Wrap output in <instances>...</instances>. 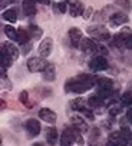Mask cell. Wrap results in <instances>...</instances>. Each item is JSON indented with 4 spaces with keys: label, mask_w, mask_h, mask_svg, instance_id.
<instances>
[{
    "label": "cell",
    "mask_w": 132,
    "mask_h": 146,
    "mask_svg": "<svg viewBox=\"0 0 132 146\" xmlns=\"http://www.w3.org/2000/svg\"><path fill=\"white\" fill-rule=\"evenodd\" d=\"M96 79L98 78H95L92 75H79V76L72 78V79H69L68 82H66L65 90L72 92V93H78V95L85 93L96 85Z\"/></svg>",
    "instance_id": "cell-1"
},
{
    "label": "cell",
    "mask_w": 132,
    "mask_h": 146,
    "mask_svg": "<svg viewBox=\"0 0 132 146\" xmlns=\"http://www.w3.org/2000/svg\"><path fill=\"white\" fill-rule=\"evenodd\" d=\"M131 136L129 133L119 130V132H112L109 135V145L112 146H128L131 143Z\"/></svg>",
    "instance_id": "cell-2"
},
{
    "label": "cell",
    "mask_w": 132,
    "mask_h": 146,
    "mask_svg": "<svg viewBox=\"0 0 132 146\" xmlns=\"http://www.w3.org/2000/svg\"><path fill=\"white\" fill-rule=\"evenodd\" d=\"M88 33L92 35L93 39H98V40H101V42H106V40L111 39L109 32H108L103 26H93V27H89V29H88Z\"/></svg>",
    "instance_id": "cell-3"
},
{
    "label": "cell",
    "mask_w": 132,
    "mask_h": 146,
    "mask_svg": "<svg viewBox=\"0 0 132 146\" xmlns=\"http://www.w3.org/2000/svg\"><path fill=\"white\" fill-rule=\"evenodd\" d=\"M76 142V137H75V129H65L60 135V140H59V145L60 146H72L73 143Z\"/></svg>",
    "instance_id": "cell-4"
},
{
    "label": "cell",
    "mask_w": 132,
    "mask_h": 146,
    "mask_svg": "<svg viewBox=\"0 0 132 146\" xmlns=\"http://www.w3.org/2000/svg\"><path fill=\"white\" fill-rule=\"evenodd\" d=\"M46 62L43 57H30L27 60V69L30 72H43L46 67Z\"/></svg>",
    "instance_id": "cell-5"
},
{
    "label": "cell",
    "mask_w": 132,
    "mask_h": 146,
    "mask_svg": "<svg viewBox=\"0 0 132 146\" xmlns=\"http://www.w3.org/2000/svg\"><path fill=\"white\" fill-rule=\"evenodd\" d=\"M89 67L93 72H102V70L108 69V60L105 56H96L89 62Z\"/></svg>",
    "instance_id": "cell-6"
},
{
    "label": "cell",
    "mask_w": 132,
    "mask_h": 146,
    "mask_svg": "<svg viewBox=\"0 0 132 146\" xmlns=\"http://www.w3.org/2000/svg\"><path fill=\"white\" fill-rule=\"evenodd\" d=\"M79 49H81L83 53H86V54H92V53L98 52V44H96L92 39L86 37V39H82V42H81V44H79Z\"/></svg>",
    "instance_id": "cell-7"
},
{
    "label": "cell",
    "mask_w": 132,
    "mask_h": 146,
    "mask_svg": "<svg viewBox=\"0 0 132 146\" xmlns=\"http://www.w3.org/2000/svg\"><path fill=\"white\" fill-rule=\"evenodd\" d=\"M2 53L6 54V56H9V57L13 59V60H16V59L19 57V49H17L12 42H5V43H3V46H2Z\"/></svg>",
    "instance_id": "cell-8"
},
{
    "label": "cell",
    "mask_w": 132,
    "mask_h": 146,
    "mask_svg": "<svg viewBox=\"0 0 132 146\" xmlns=\"http://www.w3.org/2000/svg\"><path fill=\"white\" fill-rule=\"evenodd\" d=\"M68 36H69V40H71L72 46H73V47H79V44H81V42H82V39H83L81 29H78V27H71L69 32H68Z\"/></svg>",
    "instance_id": "cell-9"
},
{
    "label": "cell",
    "mask_w": 132,
    "mask_h": 146,
    "mask_svg": "<svg viewBox=\"0 0 132 146\" xmlns=\"http://www.w3.org/2000/svg\"><path fill=\"white\" fill-rule=\"evenodd\" d=\"M52 46H53V43H52V39L50 37L43 39L40 42V44H39V54H40V57L46 59L52 53Z\"/></svg>",
    "instance_id": "cell-10"
},
{
    "label": "cell",
    "mask_w": 132,
    "mask_h": 146,
    "mask_svg": "<svg viewBox=\"0 0 132 146\" xmlns=\"http://www.w3.org/2000/svg\"><path fill=\"white\" fill-rule=\"evenodd\" d=\"M39 117L42 120H45L46 123H50V125H53L56 122V113L53 110L47 109V108H43V109L39 110Z\"/></svg>",
    "instance_id": "cell-11"
},
{
    "label": "cell",
    "mask_w": 132,
    "mask_h": 146,
    "mask_svg": "<svg viewBox=\"0 0 132 146\" xmlns=\"http://www.w3.org/2000/svg\"><path fill=\"white\" fill-rule=\"evenodd\" d=\"M128 22V16L125 13H113L109 19V23L112 27H118V26H122Z\"/></svg>",
    "instance_id": "cell-12"
},
{
    "label": "cell",
    "mask_w": 132,
    "mask_h": 146,
    "mask_svg": "<svg viewBox=\"0 0 132 146\" xmlns=\"http://www.w3.org/2000/svg\"><path fill=\"white\" fill-rule=\"evenodd\" d=\"M26 130L30 136H37L40 133V123L36 119H29L26 122Z\"/></svg>",
    "instance_id": "cell-13"
},
{
    "label": "cell",
    "mask_w": 132,
    "mask_h": 146,
    "mask_svg": "<svg viewBox=\"0 0 132 146\" xmlns=\"http://www.w3.org/2000/svg\"><path fill=\"white\" fill-rule=\"evenodd\" d=\"M72 126H73L76 130L82 132V133L88 132V125H86V122H85L81 116H73V117H72Z\"/></svg>",
    "instance_id": "cell-14"
},
{
    "label": "cell",
    "mask_w": 132,
    "mask_h": 146,
    "mask_svg": "<svg viewBox=\"0 0 132 146\" xmlns=\"http://www.w3.org/2000/svg\"><path fill=\"white\" fill-rule=\"evenodd\" d=\"M57 137H59V135H57V129H55V127H49V129H46V140H47V143H49L50 146H56V143H57Z\"/></svg>",
    "instance_id": "cell-15"
},
{
    "label": "cell",
    "mask_w": 132,
    "mask_h": 146,
    "mask_svg": "<svg viewBox=\"0 0 132 146\" xmlns=\"http://www.w3.org/2000/svg\"><path fill=\"white\" fill-rule=\"evenodd\" d=\"M23 12H25L26 16H35L36 15L35 0H23Z\"/></svg>",
    "instance_id": "cell-16"
},
{
    "label": "cell",
    "mask_w": 132,
    "mask_h": 146,
    "mask_svg": "<svg viewBox=\"0 0 132 146\" xmlns=\"http://www.w3.org/2000/svg\"><path fill=\"white\" fill-rule=\"evenodd\" d=\"M71 108H72L73 110L83 112V110L88 109V106H86V100H85L83 98H76V99H73V100L71 102Z\"/></svg>",
    "instance_id": "cell-17"
},
{
    "label": "cell",
    "mask_w": 132,
    "mask_h": 146,
    "mask_svg": "<svg viewBox=\"0 0 132 146\" xmlns=\"http://www.w3.org/2000/svg\"><path fill=\"white\" fill-rule=\"evenodd\" d=\"M56 78V70H55V66L52 64V63H47L46 64V67H45V70H43V79H46V80H53Z\"/></svg>",
    "instance_id": "cell-18"
},
{
    "label": "cell",
    "mask_w": 132,
    "mask_h": 146,
    "mask_svg": "<svg viewBox=\"0 0 132 146\" xmlns=\"http://www.w3.org/2000/svg\"><path fill=\"white\" fill-rule=\"evenodd\" d=\"M29 39H32L29 30H25V29H19V30H17V43H19V44L23 46V44L29 43Z\"/></svg>",
    "instance_id": "cell-19"
},
{
    "label": "cell",
    "mask_w": 132,
    "mask_h": 146,
    "mask_svg": "<svg viewBox=\"0 0 132 146\" xmlns=\"http://www.w3.org/2000/svg\"><path fill=\"white\" fill-rule=\"evenodd\" d=\"M82 12H83V6H82V3L76 2V3L69 5V13H71L72 17H78V16H81Z\"/></svg>",
    "instance_id": "cell-20"
},
{
    "label": "cell",
    "mask_w": 132,
    "mask_h": 146,
    "mask_svg": "<svg viewBox=\"0 0 132 146\" xmlns=\"http://www.w3.org/2000/svg\"><path fill=\"white\" fill-rule=\"evenodd\" d=\"M2 16H3V20H6V22H9V23H15V22L17 20V15H16V10H15V9H7V10H5Z\"/></svg>",
    "instance_id": "cell-21"
},
{
    "label": "cell",
    "mask_w": 132,
    "mask_h": 146,
    "mask_svg": "<svg viewBox=\"0 0 132 146\" xmlns=\"http://www.w3.org/2000/svg\"><path fill=\"white\" fill-rule=\"evenodd\" d=\"M96 85L98 88H103V89H113V82L108 78H98L96 79Z\"/></svg>",
    "instance_id": "cell-22"
},
{
    "label": "cell",
    "mask_w": 132,
    "mask_h": 146,
    "mask_svg": "<svg viewBox=\"0 0 132 146\" xmlns=\"http://www.w3.org/2000/svg\"><path fill=\"white\" fill-rule=\"evenodd\" d=\"M5 33H6V36H7L10 40H16V42H17V30H16L15 27H12V25L5 26Z\"/></svg>",
    "instance_id": "cell-23"
},
{
    "label": "cell",
    "mask_w": 132,
    "mask_h": 146,
    "mask_svg": "<svg viewBox=\"0 0 132 146\" xmlns=\"http://www.w3.org/2000/svg\"><path fill=\"white\" fill-rule=\"evenodd\" d=\"M29 33H30V37L32 39H39L40 36H42V30L39 29V26H36V25H30L29 26Z\"/></svg>",
    "instance_id": "cell-24"
},
{
    "label": "cell",
    "mask_w": 132,
    "mask_h": 146,
    "mask_svg": "<svg viewBox=\"0 0 132 146\" xmlns=\"http://www.w3.org/2000/svg\"><path fill=\"white\" fill-rule=\"evenodd\" d=\"M88 102H89V105L92 106V108H99V106H102L105 102H103V99L102 98H99L98 95H95V96H91L89 99H88Z\"/></svg>",
    "instance_id": "cell-25"
},
{
    "label": "cell",
    "mask_w": 132,
    "mask_h": 146,
    "mask_svg": "<svg viewBox=\"0 0 132 146\" xmlns=\"http://www.w3.org/2000/svg\"><path fill=\"white\" fill-rule=\"evenodd\" d=\"M96 95L105 100V99H108V98H111V96H112V89H103V88H98V92H96Z\"/></svg>",
    "instance_id": "cell-26"
},
{
    "label": "cell",
    "mask_w": 132,
    "mask_h": 146,
    "mask_svg": "<svg viewBox=\"0 0 132 146\" xmlns=\"http://www.w3.org/2000/svg\"><path fill=\"white\" fill-rule=\"evenodd\" d=\"M115 5L119 6V7H122V9H125V10H128V12L132 9L131 0H115Z\"/></svg>",
    "instance_id": "cell-27"
},
{
    "label": "cell",
    "mask_w": 132,
    "mask_h": 146,
    "mask_svg": "<svg viewBox=\"0 0 132 146\" xmlns=\"http://www.w3.org/2000/svg\"><path fill=\"white\" fill-rule=\"evenodd\" d=\"M121 100H122V103H126V105H131V102H132V95L128 92V93H123L122 95V98H121Z\"/></svg>",
    "instance_id": "cell-28"
},
{
    "label": "cell",
    "mask_w": 132,
    "mask_h": 146,
    "mask_svg": "<svg viewBox=\"0 0 132 146\" xmlns=\"http://www.w3.org/2000/svg\"><path fill=\"white\" fill-rule=\"evenodd\" d=\"M56 10H59L60 13H66V10H68V7H66V3H65V2H60V3H57V6H56Z\"/></svg>",
    "instance_id": "cell-29"
},
{
    "label": "cell",
    "mask_w": 132,
    "mask_h": 146,
    "mask_svg": "<svg viewBox=\"0 0 132 146\" xmlns=\"http://www.w3.org/2000/svg\"><path fill=\"white\" fill-rule=\"evenodd\" d=\"M27 99H29V95H27V92H26V90L20 92V95H19V100H20L22 103H26V102H27Z\"/></svg>",
    "instance_id": "cell-30"
},
{
    "label": "cell",
    "mask_w": 132,
    "mask_h": 146,
    "mask_svg": "<svg viewBox=\"0 0 132 146\" xmlns=\"http://www.w3.org/2000/svg\"><path fill=\"white\" fill-rule=\"evenodd\" d=\"M91 13H92V7H88V9L85 10V13H83V17L88 20V19L91 17Z\"/></svg>",
    "instance_id": "cell-31"
},
{
    "label": "cell",
    "mask_w": 132,
    "mask_h": 146,
    "mask_svg": "<svg viewBox=\"0 0 132 146\" xmlns=\"http://www.w3.org/2000/svg\"><path fill=\"white\" fill-rule=\"evenodd\" d=\"M30 43H26V44H23V54H27L29 53V50H30Z\"/></svg>",
    "instance_id": "cell-32"
},
{
    "label": "cell",
    "mask_w": 132,
    "mask_h": 146,
    "mask_svg": "<svg viewBox=\"0 0 132 146\" xmlns=\"http://www.w3.org/2000/svg\"><path fill=\"white\" fill-rule=\"evenodd\" d=\"M126 120L129 122V125H132V109L126 113Z\"/></svg>",
    "instance_id": "cell-33"
},
{
    "label": "cell",
    "mask_w": 132,
    "mask_h": 146,
    "mask_svg": "<svg viewBox=\"0 0 132 146\" xmlns=\"http://www.w3.org/2000/svg\"><path fill=\"white\" fill-rule=\"evenodd\" d=\"M39 3H42V5H49L50 3V0H37Z\"/></svg>",
    "instance_id": "cell-34"
},
{
    "label": "cell",
    "mask_w": 132,
    "mask_h": 146,
    "mask_svg": "<svg viewBox=\"0 0 132 146\" xmlns=\"http://www.w3.org/2000/svg\"><path fill=\"white\" fill-rule=\"evenodd\" d=\"M66 2H69V5H72V3H76L78 0H66Z\"/></svg>",
    "instance_id": "cell-35"
},
{
    "label": "cell",
    "mask_w": 132,
    "mask_h": 146,
    "mask_svg": "<svg viewBox=\"0 0 132 146\" xmlns=\"http://www.w3.org/2000/svg\"><path fill=\"white\" fill-rule=\"evenodd\" d=\"M33 146H43V145H42V143H35Z\"/></svg>",
    "instance_id": "cell-36"
},
{
    "label": "cell",
    "mask_w": 132,
    "mask_h": 146,
    "mask_svg": "<svg viewBox=\"0 0 132 146\" xmlns=\"http://www.w3.org/2000/svg\"><path fill=\"white\" fill-rule=\"evenodd\" d=\"M12 2H15V0H12Z\"/></svg>",
    "instance_id": "cell-37"
}]
</instances>
